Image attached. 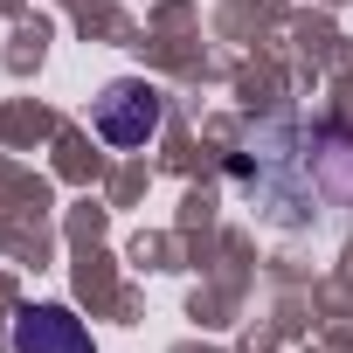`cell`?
Returning a JSON list of instances; mask_svg holds the SVG:
<instances>
[{"label":"cell","mask_w":353,"mask_h":353,"mask_svg":"<svg viewBox=\"0 0 353 353\" xmlns=\"http://www.w3.org/2000/svg\"><path fill=\"white\" fill-rule=\"evenodd\" d=\"M159 118H166V97L139 77H118L97 97V139H111V145H145L159 132Z\"/></svg>","instance_id":"2"},{"label":"cell","mask_w":353,"mask_h":353,"mask_svg":"<svg viewBox=\"0 0 353 353\" xmlns=\"http://www.w3.org/2000/svg\"><path fill=\"white\" fill-rule=\"evenodd\" d=\"M229 173L250 188V208L277 229H339L353 222V139L312 118H270Z\"/></svg>","instance_id":"1"},{"label":"cell","mask_w":353,"mask_h":353,"mask_svg":"<svg viewBox=\"0 0 353 353\" xmlns=\"http://www.w3.org/2000/svg\"><path fill=\"white\" fill-rule=\"evenodd\" d=\"M14 353H90V332L63 305H28L14 319Z\"/></svg>","instance_id":"3"}]
</instances>
